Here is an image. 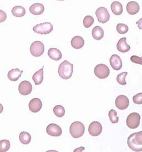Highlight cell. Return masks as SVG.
I'll return each instance as SVG.
<instances>
[{"instance_id":"cell-1","label":"cell","mask_w":142,"mask_h":152,"mask_svg":"<svg viewBox=\"0 0 142 152\" xmlns=\"http://www.w3.org/2000/svg\"><path fill=\"white\" fill-rule=\"evenodd\" d=\"M127 144L129 148L134 152H142V131L129 135Z\"/></svg>"},{"instance_id":"cell-2","label":"cell","mask_w":142,"mask_h":152,"mask_svg":"<svg viewBox=\"0 0 142 152\" xmlns=\"http://www.w3.org/2000/svg\"><path fill=\"white\" fill-rule=\"evenodd\" d=\"M73 72V64L65 60L62 62L58 67V74L64 80L69 79L71 77Z\"/></svg>"},{"instance_id":"cell-3","label":"cell","mask_w":142,"mask_h":152,"mask_svg":"<svg viewBox=\"0 0 142 152\" xmlns=\"http://www.w3.org/2000/svg\"><path fill=\"white\" fill-rule=\"evenodd\" d=\"M85 132V127L82 123L80 121L73 122L70 128V132L74 138H79L83 136Z\"/></svg>"},{"instance_id":"cell-4","label":"cell","mask_w":142,"mask_h":152,"mask_svg":"<svg viewBox=\"0 0 142 152\" xmlns=\"http://www.w3.org/2000/svg\"><path fill=\"white\" fill-rule=\"evenodd\" d=\"M53 25L50 23H44L38 24L33 28V31L41 35H46L53 30Z\"/></svg>"},{"instance_id":"cell-5","label":"cell","mask_w":142,"mask_h":152,"mask_svg":"<svg viewBox=\"0 0 142 152\" xmlns=\"http://www.w3.org/2000/svg\"><path fill=\"white\" fill-rule=\"evenodd\" d=\"M141 121V115L137 113H132L127 118V125L130 129H136L139 126Z\"/></svg>"},{"instance_id":"cell-6","label":"cell","mask_w":142,"mask_h":152,"mask_svg":"<svg viewBox=\"0 0 142 152\" xmlns=\"http://www.w3.org/2000/svg\"><path fill=\"white\" fill-rule=\"evenodd\" d=\"M94 74L99 79H103L108 77L110 74L109 67L105 64H100L97 65L94 68Z\"/></svg>"},{"instance_id":"cell-7","label":"cell","mask_w":142,"mask_h":152,"mask_svg":"<svg viewBox=\"0 0 142 152\" xmlns=\"http://www.w3.org/2000/svg\"><path fill=\"white\" fill-rule=\"evenodd\" d=\"M44 45L40 41H34L30 46L31 55L35 57H40L42 56L44 53Z\"/></svg>"},{"instance_id":"cell-8","label":"cell","mask_w":142,"mask_h":152,"mask_svg":"<svg viewBox=\"0 0 142 152\" xmlns=\"http://www.w3.org/2000/svg\"><path fill=\"white\" fill-rule=\"evenodd\" d=\"M96 15L99 23H105L108 22L110 18V15L106 8L101 7L96 11Z\"/></svg>"},{"instance_id":"cell-9","label":"cell","mask_w":142,"mask_h":152,"mask_svg":"<svg viewBox=\"0 0 142 152\" xmlns=\"http://www.w3.org/2000/svg\"><path fill=\"white\" fill-rule=\"evenodd\" d=\"M102 125L98 121H93L89 126L88 132L90 135L93 137H97L102 133Z\"/></svg>"},{"instance_id":"cell-10","label":"cell","mask_w":142,"mask_h":152,"mask_svg":"<svg viewBox=\"0 0 142 152\" xmlns=\"http://www.w3.org/2000/svg\"><path fill=\"white\" fill-rule=\"evenodd\" d=\"M116 107L120 110H124L128 107L129 105V99L124 95H119L115 99Z\"/></svg>"},{"instance_id":"cell-11","label":"cell","mask_w":142,"mask_h":152,"mask_svg":"<svg viewBox=\"0 0 142 152\" xmlns=\"http://www.w3.org/2000/svg\"><path fill=\"white\" fill-rule=\"evenodd\" d=\"M32 90V85L28 81H22L18 86V91L20 94L26 96L31 94Z\"/></svg>"},{"instance_id":"cell-12","label":"cell","mask_w":142,"mask_h":152,"mask_svg":"<svg viewBox=\"0 0 142 152\" xmlns=\"http://www.w3.org/2000/svg\"><path fill=\"white\" fill-rule=\"evenodd\" d=\"M46 132L51 136L59 137L62 134V130L59 125L52 123L47 126Z\"/></svg>"},{"instance_id":"cell-13","label":"cell","mask_w":142,"mask_h":152,"mask_svg":"<svg viewBox=\"0 0 142 152\" xmlns=\"http://www.w3.org/2000/svg\"><path fill=\"white\" fill-rule=\"evenodd\" d=\"M111 67L115 70H120L122 67V61L118 55L114 54L111 56L109 59Z\"/></svg>"},{"instance_id":"cell-14","label":"cell","mask_w":142,"mask_h":152,"mask_svg":"<svg viewBox=\"0 0 142 152\" xmlns=\"http://www.w3.org/2000/svg\"><path fill=\"white\" fill-rule=\"evenodd\" d=\"M28 107L31 112L36 113L40 111L42 107V103L40 99H32L29 103Z\"/></svg>"},{"instance_id":"cell-15","label":"cell","mask_w":142,"mask_h":152,"mask_svg":"<svg viewBox=\"0 0 142 152\" xmlns=\"http://www.w3.org/2000/svg\"><path fill=\"white\" fill-rule=\"evenodd\" d=\"M117 50L121 53H127L130 49V46L127 43L126 37H123L118 41L117 44Z\"/></svg>"},{"instance_id":"cell-16","label":"cell","mask_w":142,"mask_h":152,"mask_svg":"<svg viewBox=\"0 0 142 152\" xmlns=\"http://www.w3.org/2000/svg\"><path fill=\"white\" fill-rule=\"evenodd\" d=\"M126 9L129 15H134L139 11L140 6L135 1H130L127 4Z\"/></svg>"},{"instance_id":"cell-17","label":"cell","mask_w":142,"mask_h":152,"mask_svg":"<svg viewBox=\"0 0 142 152\" xmlns=\"http://www.w3.org/2000/svg\"><path fill=\"white\" fill-rule=\"evenodd\" d=\"M71 46L75 49H80L84 45V39L81 36H75L71 40Z\"/></svg>"},{"instance_id":"cell-18","label":"cell","mask_w":142,"mask_h":152,"mask_svg":"<svg viewBox=\"0 0 142 152\" xmlns=\"http://www.w3.org/2000/svg\"><path fill=\"white\" fill-rule=\"evenodd\" d=\"M44 11V6L40 3H35L30 7V12L34 15H41L43 13Z\"/></svg>"},{"instance_id":"cell-19","label":"cell","mask_w":142,"mask_h":152,"mask_svg":"<svg viewBox=\"0 0 142 152\" xmlns=\"http://www.w3.org/2000/svg\"><path fill=\"white\" fill-rule=\"evenodd\" d=\"M23 71L20 70L19 69H14L10 70L8 73L7 76L9 80L12 81H17L20 77L21 76Z\"/></svg>"},{"instance_id":"cell-20","label":"cell","mask_w":142,"mask_h":152,"mask_svg":"<svg viewBox=\"0 0 142 152\" xmlns=\"http://www.w3.org/2000/svg\"><path fill=\"white\" fill-rule=\"evenodd\" d=\"M49 57L53 60L58 61L62 58V55L59 50L56 48H51L48 51Z\"/></svg>"},{"instance_id":"cell-21","label":"cell","mask_w":142,"mask_h":152,"mask_svg":"<svg viewBox=\"0 0 142 152\" xmlns=\"http://www.w3.org/2000/svg\"><path fill=\"white\" fill-rule=\"evenodd\" d=\"M43 66L40 70L33 74L32 76V79L34 81L36 85L41 84L43 80Z\"/></svg>"},{"instance_id":"cell-22","label":"cell","mask_w":142,"mask_h":152,"mask_svg":"<svg viewBox=\"0 0 142 152\" xmlns=\"http://www.w3.org/2000/svg\"><path fill=\"white\" fill-rule=\"evenodd\" d=\"M111 10L113 14L119 16L123 12V6L121 3L118 1H114L111 4Z\"/></svg>"},{"instance_id":"cell-23","label":"cell","mask_w":142,"mask_h":152,"mask_svg":"<svg viewBox=\"0 0 142 152\" xmlns=\"http://www.w3.org/2000/svg\"><path fill=\"white\" fill-rule=\"evenodd\" d=\"M92 35L95 40H100L104 37V31L102 27L97 26L93 28Z\"/></svg>"},{"instance_id":"cell-24","label":"cell","mask_w":142,"mask_h":152,"mask_svg":"<svg viewBox=\"0 0 142 152\" xmlns=\"http://www.w3.org/2000/svg\"><path fill=\"white\" fill-rule=\"evenodd\" d=\"M12 14L14 16L17 18H22L26 14V10L21 6H16L12 9Z\"/></svg>"},{"instance_id":"cell-25","label":"cell","mask_w":142,"mask_h":152,"mask_svg":"<svg viewBox=\"0 0 142 152\" xmlns=\"http://www.w3.org/2000/svg\"><path fill=\"white\" fill-rule=\"evenodd\" d=\"M20 142L23 144H28L31 142V136L30 133L26 132H22L19 136Z\"/></svg>"},{"instance_id":"cell-26","label":"cell","mask_w":142,"mask_h":152,"mask_svg":"<svg viewBox=\"0 0 142 152\" xmlns=\"http://www.w3.org/2000/svg\"><path fill=\"white\" fill-rule=\"evenodd\" d=\"M53 111L54 114L59 118L63 117L64 115V114H65L64 108L63 106L60 105L55 106L53 108Z\"/></svg>"},{"instance_id":"cell-27","label":"cell","mask_w":142,"mask_h":152,"mask_svg":"<svg viewBox=\"0 0 142 152\" xmlns=\"http://www.w3.org/2000/svg\"><path fill=\"white\" fill-rule=\"evenodd\" d=\"M10 148V142L9 140H2L0 141V152L8 151Z\"/></svg>"},{"instance_id":"cell-28","label":"cell","mask_w":142,"mask_h":152,"mask_svg":"<svg viewBox=\"0 0 142 152\" xmlns=\"http://www.w3.org/2000/svg\"><path fill=\"white\" fill-rule=\"evenodd\" d=\"M108 115L112 123L115 124L119 121V117L117 116V113L114 109H111L109 112Z\"/></svg>"},{"instance_id":"cell-29","label":"cell","mask_w":142,"mask_h":152,"mask_svg":"<svg viewBox=\"0 0 142 152\" xmlns=\"http://www.w3.org/2000/svg\"><path fill=\"white\" fill-rule=\"evenodd\" d=\"M127 75H128L127 72H123L118 75V76L117 77V81L120 85H125L127 84L125 78Z\"/></svg>"},{"instance_id":"cell-30","label":"cell","mask_w":142,"mask_h":152,"mask_svg":"<svg viewBox=\"0 0 142 152\" xmlns=\"http://www.w3.org/2000/svg\"><path fill=\"white\" fill-rule=\"evenodd\" d=\"M128 26L124 23H118L117 25V31L120 34H125L128 32Z\"/></svg>"},{"instance_id":"cell-31","label":"cell","mask_w":142,"mask_h":152,"mask_svg":"<svg viewBox=\"0 0 142 152\" xmlns=\"http://www.w3.org/2000/svg\"><path fill=\"white\" fill-rule=\"evenodd\" d=\"M94 23V18L91 16H87L83 19V25L85 28L91 27Z\"/></svg>"},{"instance_id":"cell-32","label":"cell","mask_w":142,"mask_h":152,"mask_svg":"<svg viewBox=\"0 0 142 152\" xmlns=\"http://www.w3.org/2000/svg\"><path fill=\"white\" fill-rule=\"evenodd\" d=\"M133 100L136 104H142V93L135 95L133 97Z\"/></svg>"},{"instance_id":"cell-33","label":"cell","mask_w":142,"mask_h":152,"mask_svg":"<svg viewBox=\"0 0 142 152\" xmlns=\"http://www.w3.org/2000/svg\"><path fill=\"white\" fill-rule=\"evenodd\" d=\"M130 60L133 63L140 64L142 65V57H139L135 55H133L130 58Z\"/></svg>"},{"instance_id":"cell-34","label":"cell","mask_w":142,"mask_h":152,"mask_svg":"<svg viewBox=\"0 0 142 152\" xmlns=\"http://www.w3.org/2000/svg\"><path fill=\"white\" fill-rule=\"evenodd\" d=\"M0 12H1V20H0V22L2 23L3 21H5V20L6 18V14L2 10H1Z\"/></svg>"},{"instance_id":"cell-35","label":"cell","mask_w":142,"mask_h":152,"mask_svg":"<svg viewBox=\"0 0 142 152\" xmlns=\"http://www.w3.org/2000/svg\"><path fill=\"white\" fill-rule=\"evenodd\" d=\"M85 149V148L84 147H80L77 148H75V149L73 151V152H82Z\"/></svg>"},{"instance_id":"cell-36","label":"cell","mask_w":142,"mask_h":152,"mask_svg":"<svg viewBox=\"0 0 142 152\" xmlns=\"http://www.w3.org/2000/svg\"><path fill=\"white\" fill-rule=\"evenodd\" d=\"M137 25H138V27L140 29L142 30V18H141L140 20H139L136 23Z\"/></svg>"},{"instance_id":"cell-37","label":"cell","mask_w":142,"mask_h":152,"mask_svg":"<svg viewBox=\"0 0 142 152\" xmlns=\"http://www.w3.org/2000/svg\"><path fill=\"white\" fill-rule=\"evenodd\" d=\"M58 152V151H55V150H49L48 151H47V152Z\"/></svg>"}]
</instances>
